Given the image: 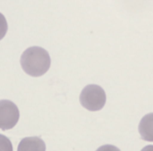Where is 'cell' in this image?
I'll return each instance as SVG.
<instances>
[{
  "mask_svg": "<svg viewBox=\"0 0 153 151\" xmlns=\"http://www.w3.org/2000/svg\"><path fill=\"white\" fill-rule=\"evenodd\" d=\"M45 142L40 137H26L20 141L17 151H45Z\"/></svg>",
  "mask_w": 153,
  "mask_h": 151,
  "instance_id": "277c9868",
  "label": "cell"
},
{
  "mask_svg": "<svg viewBox=\"0 0 153 151\" xmlns=\"http://www.w3.org/2000/svg\"><path fill=\"white\" fill-rule=\"evenodd\" d=\"M79 100L81 105L91 112H97L103 109L106 104V93L98 85L90 84L82 90Z\"/></svg>",
  "mask_w": 153,
  "mask_h": 151,
  "instance_id": "7a4b0ae2",
  "label": "cell"
},
{
  "mask_svg": "<svg viewBox=\"0 0 153 151\" xmlns=\"http://www.w3.org/2000/svg\"><path fill=\"white\" fill-rule=\"evenodd\" d=\"M95 151H120V148H117V146L112 145V144H105L98 147Z\"/></svg>",
  "mask_w": 153,
  "mask_h": 151,
  "instance_id": "ba28073f",
  "label": "cell"
},
{
  "mask_svg": "<svg viewBox=\"0 0 153 151\" xmlns=\"http://www.w3.org/2000/svg\"><path fill=\"white\" fill-rule=\"evenodd\" d=\"M142 140L153 142V113L143 115L138 126Z\"/></svg>",
  "mask_w": 153,
  "mask_h": 151,
  "instance_id": "5b68a950",
  "label": "cell"
},
{
  "mask_svg": "<svg viewBox=\"0 0 153 151\" xmlns=\"http://www.w3.org/2000/svg\"><path fill=\"white\" fill-rule=\"evenodd\" d=\"M141 151H153V145H146Z\"/></svg>",
  "mask_w": 153,
  "mask_h": 151,
  "instance_id": "9c48e42d",
  "label": "cell"
},
{
  "mask_svg": "<svg viewBox=\"0 0 153 151\" xmlns=\"http://www.w3.org/2000/svg\"><path fill=\"white\" fill-rule=\"evenodd\" d=\"M0 151H13V144L9 138L0 134Z\"/></svg>",
  "mask_w": 153,
  "mask_h": 151,
  "instance_id": "8992f818",
  "label": "cell"
},
{
  "mask_svg": "<svg viewBox=\"0 0 153 151\" xmlns=\"http://www.w3.org/2000/svg\"><path fill=\"white\" fill-rule=\"evenodd\" d=\"M19 119V110L14 102L8 99L0 100V129L10 130Z\"/></svg>",
  "mask_w": 153,
  "mask_h": 151,
  "instance_id": "3957f363",
  "label": "cell"
},
{
  "mask_svg": "<svg viewBox=\"0 0 153 151\" xmlns=\"http://www.w3.org/2000/svg\"><path fill=\"white\" fill-rule=\"evenodd\" d=\"M7 31H8V22L5 16L0 13V41L5 37Z\"/></svg>",
  "mask_w": 153,
  "mask_h": 151,
  "instance_id": "52a82bcc",
  "label": "cell"
},
{
  "mask_svg": "<svg viewBox=\"0 0 153 151\" xmlns=\"http://www.w3.org/2000/svg\"><path fill=\"white\" fill-rule=\"evenodd\" d=\"M51 64L49 53L40 46H31L21 54L20 66L32 77H40L48 71Z\"/></svg>",
  "mask_w": 153,
  "mask_h": 151,
  "instance_id": "6da1fadb",
  "label": "cell"
}]
</instances>
